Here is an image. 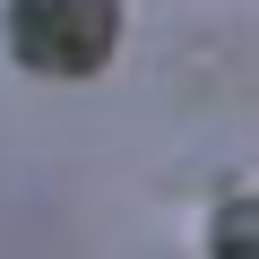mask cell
I'll list each match as a JSON object with an SVG mask.
<instances>
[{
    "mask_svg": "<svg viewBox=\"0 0 259 259\" xmlns=\"http://www.w3.org/2000/svg\"><path fill=\"white\" fill-rule=\"evenodd\" d=\"M207 242H216V259H259V199H233V207H216Z\"/></svg>",
    "mask_w": 259,
    "mask_h": 259,
    "instance_id": "cell-2",
    "label": "cell"
},
{
    "mask_svg": "<svg viewBox=\"0 0 259 259\" xmlns=\"http://www.w3.org/2000/svg\"><path fill=\"white\" fill-rule=\"evenodd\" d=\"M121 35V9L112 0H9V44L26 69H52V78H87Z\"/></svg>",
    "mask_w": 259,
    "mask_h": 259,
    "instance_id": "cell-1",
    "label": "cell"
}]
</instances>
